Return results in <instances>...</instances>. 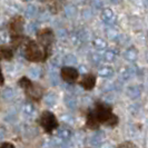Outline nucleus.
I'll return each mask as SVG.
<instances>
[{
  "mask_svg": "<svg viewBox=\"0 0 148 148\" xmlns=\"http://www.w3.org/2000/svg\"><path fill=\"white\" fill-rule=\"evenodd\" d=\"M50 82H51L52 86H57L59 84V77H58V74L52 71L50 73Z\"/></svg>",
  "mask_w": 148,
  "mask_h": 148,
  "instance_id": "nucleus-28",
  "label": "nucleus"
},
{
  "mask_svg": "<svg viewBox=\"0 0 148 148\" xmlns=\"http://www.w3.org/2000/svg\"><path fill=\"white\" fill-rule=\"evenodd\" d=\"M44 100H45V104L47 105V106L52 107V106L56 105L57 100H58V97H57V95H56L55 92H48V94L45 96Z\"/></svg>",
  "mask_w": 148,
  "mask_h": 148,
  "instance_id": "nucleus-18",
  "label": "nucleus"
},
{
  "mask_svg": "<svg viewBox=\"0 0 148 148\" xmlns=\"http://www.w3.org/2000/svg\"><path fill=\"white\" fill-rule=\"evenodd\" d=\"M136 74V68L134 66H129V67H124L123 69H120L119 71V77L121 80L124 82H127L129 80L130 78H133Z\"/></svg>",
  "mask_w": 148,
  "mask_h": 148,
  "instance_id": "nucleus-9",
  "label": "nucleus"
},
{
  "mask_svg": "<svg viewBox=\"0 0 148 148\" xmlns=\"http://www.w3.org/2000/svg\"><path fill=\"white\" fill-rule=\"evenodd\" d=\"M91 116L95 118L98 125L104 124L106 126L115 127L118 124V117L112 112L110 106L103 103H98L94 110L90 111Z\"/></svg>",
  "mask_w": 148,
  "mask_h": 148,
  "instance_id": "nucleus-1",
  "label": "nucleus"
},
{
  "mask_svg": "<svg viewBox=\"0 0 148 148\" xmlns=\"http://www.w3.org/2000/svg\"><path fill=\"white\" fill-rule=\"evenodd\" d=\"M21 110L25 116H27V117H32V116L35 115V112H36V108H35V106L31 104V103H28V101H27V103H25V104L22 105Z\"/></svg>",
  "mask_w": 148,
  "mask_h": 148,
  "instance_id": "nucleus-16",
  "label": "nucleus"
},
{
  "mask_svg": "<svg viewBox=\"0 0 148 148\" xmlns=\"http://www.w3.org/2000/svg\"><path fill=\"white\" fill-rule=\"evenodd\" d=\"M38 40H39L40 46L42 47V49L46 52V55L49 56L50 47H51L52 42L55 40V36H53V32L51 31V29L46 28V29H42L41 31H39L38 32Z\"/></svg>",
  "mask_w": 148,
  "mask_h": 148,
  "instance_id": "nucleus-4",
  "label": "nucleus"
},
{
  "mask_svg": "<svg viewBox=\"0 0 148 148\" xmlns=\"http://www.w3.org/2000/svg\"><path fill=\"white\" fill-rule=\"evenodd\" d=\"M92 44H94V47H95L96 49H98V50L105 49V48L107 47V44H106V41H105L104 39H101V38H96V39H94Z\"/></svg>",
  "mask_w": 148,
  "mask_h": 148,
  "instance_id": "nucleus-22",
  "label": "nucleus"
},
{
  "mask_svg": "<svg viewBox=\"0 0 148 148\" xmlns=\"http://www.w3.org/2000/svg\"><path fill=\"white\" fill-rule=\"evenodd\" d=\"M91 16H92V12H91L90 10H85V11L82 12V17H84V19H86V20L90 19Z\"/></svg>",
  "mask_w": 148,
  "mask_h": 148,
  "instance_id": "nucleus-33",
  "label": "nucleus"
},
{
  "mask_svg": "<svg viewBox=\"0 0 148 148\" xmlns=\"http://www.w3.org/2000/svg\"><path fill=\"white\" fill-rule=\"evenodd\" d=\"M19 6H16V5H12V6H10L9 7V10H11L10 12H14V14H17L18 11H19Z\"/></svg>",
  "mask_w": 148,
  "mask_h": 148,
  "instance_id": "nucleus-34",
  "label": "nucleus"
},
{
  "mask_svg": "<svg viewBox=\"0 0 148 148\" xmlns=\"http://www.w3.org/2000/svg\"><path fill=\"white\" fill-rule=\"evenodd\" d=\"M103 59V57L99 55V53H96V52H94V53H91L90 55V60H91V62L92 64H95V65H98L100 61Z\"/></svg>",
  "mask_w": 148,
  "mask_h": 148,
  "instance_id": "nucleus-27",
  "label": "nucleus"
},
{
  "mask_svg": "<svg viewBox=\"0 0 148 148\" xmlns=\"http://www.w3.org/2000/svg\"><path fill=\"white\" fill-rule=\"evenodd\" d=\"M10 29L16 35L21 34L23 31V20L21 17H17L15 19H12V21L10 22Z\"/></svg>",
  "mask_w": 148,
  "mask_h": 148,
  "instance_id": "nucleus-11",
  "label": "nucleus"
},
{
  "mask_svg": "<svg viewBox=\"0 0 148 148\" xmlns=\"http://www.w3.org/2000/svg\"><path fill=\"white\" fill-rule=\"evenodd\" d=\"M15 97V91L12 88H6L2 91V98L5 100H11Z\"/></svg>",
  "mask_w": 148,
  "mask_h": 148,
  "instance_id": "nucleus-24",
  "label": "nucleus"
},
{
  "mask_svg": "<svg viewBox=\"0 0 148 148\" xmlns=\"http://www.w3.org/2000/svg\"><path fill=\"white\" fill-rule=\"evenodd\" d=\"M61 120H64L65 123H67V124H70V125H73V124L75 123V118L71 116V115H69V114L64 115V116L61 117Z\"/></svg>",
  "mask_w": 148,
  "mask_h": 148,
  "instance_id": "nucleus-29",
  "label": "nucleus"
},
{
  "mask_svg": "<svg viewBox=\"0 0 148 148\" xmlns=\"http://www.w3.org/2000/svg\"><path fill=\"white\" fill-rule=\"evenodd\" d=\"M26 1H32V0H26Z\"/></svg>",
  "mask_w": 148,
  "mask_h": 148,
  "instance_id": "nucleus-39",
  "label": "nucleus"
},
{
  "mask_svg": "<svg viewBox=\"0 0 148 148\" xmlns=\"http://www.w3.org/2000/svg\"><path fill=\"white\" fill-rule=\"evenodd\" d=\"M96 85V76L92 74H87L85 75V77L82 78V80L80 82V86L86 90H91L94 89Z\"/></svg>",
  "mask_w": 148,
  "mask_h": 148,
  "instance_id": "nucleus-7",
  "label": "nucleus"
},
{
  "mask_svg": "<svg viewBox=\"0 0 148 148\" xmlns=\"http://www.w3.org/2000/svg\"><path fill=\"white\" fill-rule=\"evenodd\" d=\"M101 20L106 23V25H112L115 20H116V16L114 14V11L111 10L110 8H105L104 10L101 11Z\"/></svg>",
  "mask_w": 148,
  "mask_h": 148,
  "instance_id": "nucleus-10",
  "label": "nucleus"
},
{
  "mask_svg": "<svg viewBox=\"0 0 148 148\" xmlns=\"http://www.w3.org/2000/svg\"><path fill=\"white\" fill-rule=\"evenodd\" d=\"M5 136H6V130H5V128L0 127V140H1V139H3V138H5Z\"/></svg>",
  "mask_w": 148,
  "mask_h": 148,
  "instance_id": "nucleus-36",
  "label": "nucleus"
},
{
  "mask_svg": "<svg viewBox=\"0 0 148 148\" xmlns=\"http://www.w3.org/2000/svg\"><path fill=\"white\" fill-rule=\"evenodd\" d=\"M117 148H137V147H136V145L134 143H132V141H125V143L120 144Z\"/></svg>",
  "mask_w": 148,
  "mask_h": 148,
  "instance_id": "nucleus-30",
  "label": "nucleus"
},
{
  "mask_svg": "<svg viewBox=\"0 0 148 148\" xmlns=\"http://www.w3.org/2000/svg\"><path fill=\"white\" fill-rule=\"evenodd\" d=\"M65 104L69 109H75L77 107V99L73 94H67L65 96Z\"/></svg>",
  "mask_w": 148,
  "mask_h": 148,
  "instance_id": "nucleus-17",
  "label": "nucleus"
},
{
  "mask_svg": "<svg viewBox=\"0 0 148 148\" xmlns=\"http://www.w3.org/2000/svg\"><path fill=\"white\" fill-rule=\"evenodd\" d=\"M14 57V51L10 47L7 46H0V58L6 60H11Z\"/></svg>",
  "mask_w": 148,
  "mask_h": 148,
  "instance_id": "nucleus-15",
  "label": "nucleus"
},
{
  "mask_svg": "<svg viewBox=\"0 0 148 148\" xmlns=\"http://www.w3.org/2000/svg\"><path fill=\"white\" fill-rule=\"evenodd\" d=\"M25 91H26V94H27V96L31 98L32 100H40L41 98H42V92H44V89L41 86H39L38 84H34L32 82H29V85L26 87V88L23 89Z\"/></svg>",
  "mask_w": 148,
  "mask_h": 148,
  "instance_id": "nucleus-5",
  "label": "nucleus"
},
{
  "mask_svg": "<svg viewBox=\"0 0 148 148\" xmlns=\"http://www.w3.org/2000/svg\"><path fill=\"white\" fill-rule=\"evenodd\" d=\"M5 82V78H3V75H2V71H1V68H0V86H2Z\"/></svg>",
  "mask_w": 148,
  "mask_h": 148,
  "instance_id": "nucleus-37",
  "label": "nucleus"
},
{
  "mask_svg": "<svg viewBox=\"0 0 148 148\" xmlns=\"http://www.w3.org/2000/svg\"><path fill=\"white\" fill-rule=\"evenodd\" d=\"M116 51H114V50H107V51H105V53L103 55V58H104L106 61H108V62H111V61H114V60L116 59Z\"/></svg>",
  "mask_w": 148,
  "mask_h": 148,
  "instance_id": "nucleus-23",
  "label": "nucleus"
},
{
  "mask_svg": "<svg viewBox=\"0 0 148 148\" xmlns=\"http://www.w3.org/2000/svg\"><path fill=\"white\" fill-rule=\"evenodd\" d=\"M0 148H15V146H14L11 143H3Z\"/></svg>",
  "mask_w": 148,
  "mask_h": 148,
  "instance_id": "nucleus-35",
  "label": "nucleus"
},
{
  "mask_svg": "<svg viewBox=\"0 0 148 148\" xmlns=\"http://www.w3.org/2000/svg\"><path fill=\"white\" fill-rule=\"evenodd\" d=\"M8 40V34L6 30L3 29H0V41L2 42H6Z\"/></svg>",
  "mask_w": 148,
  "mask_h": 148,
  "instance_id": "nucleus-31",
  "label": "nucleus"
},
{
  "mask_svg": "<svg viewBox=\"0 0 148 148\" xmlns=\"http://www.w3.org/2000/svg\"><path fill=\"white\" fill-rule=\"evenodd\" d=\"M25 15L28 18H34L35 16L37 15V7L34 6V5H29L25 10Z\"/></svg>",
  "mask_w": 148,
  "mask_h": 148,
  "instance_id": "nucleus-21",
  "label": "nucleus"
},
{
  "mask_svg": "<svg viewBox=\"0 0 148 148\" xmlns=\"http://www.w3.org/2000/svg\"><path fill=\"white\" fill-rule=\"evenodd\" d=\"M98 74L100 77H103V78H110L114 76V69L111 68V67H101L99 70H98Z\"/></svg>",
  "mask_w": 148,
  "mask_h": 148,
  "instance_id": "nucleus-19",
  "label": "nucleus"
},
{
  "mask_svg": "<svg viewBox=\"0 0 148 148\" xmlns=\"http://www.w3.org/2000/svg\"><path fill=\"white\" fill-rule=\"evenodd\" d=\"M64 64L67 65V67H70V65L77 64V58H76V56L71 55V53L65 56V58H64Z\"/></svg>",
  "mask_w": 148,
  "mask_h": 148,
  "instance_id": "nucleus-25",
  "label": "nucleus"
},
{
  "mask_svg": "<svg viewBox=\"0 0 148 148\" xmlns=\"http://www.w3.org/2000/svg\"><path fill=\"white\" fill-rule=\"evenodd\" d=\"M76 14H77V7L75 5L69 3V5H67L66 7H65V15H66L67 18L71 19V18H74L75 16H76Z\"/></svg>",
  "mask_w": 148,
  "mask_h": 148,
  "instance_id": "nucleus-20",
  "label": "nucleus"
},
{
  "mask_svg": "<svg viewBox=\"0 0 148 148\" xmlns=\"http://www.w3.org/2000/svg\"><path fill=\"white\" fill-rule=\"evenodd\" d=\"M29 76H31L34 79H38L41 76V69L38 67H34L29 69Z\"/></svg>",
  "mask_w": 148,
  "mask_h": 148,
  "instance_id": "nucleus-26",
  "label": "nucleus"
},
{
  "mask_svg": "<svg viewBox=\"0 0 148 148\" xmlns=\"http://www.w3.org/2000/svg\"><path fill=\"white\" fill-rule=\"evenodd\" d=\"M25 58L32 62H41L47 59V55L42 47L40 45H38L34 40H29L27 45L25 46Z\"/></svg>",
  "mask_w": 148,
  "mask_h": 148,
  "instance_id": "nucleus-2",
  "label": "nucleus"
},
{
  "mask_svg": "<svg viewBox=\"0 0 148 148\" xmlns=\"http://www.w3.org/2000/svg\"><path fill=\"white\" fill-rule=\"evenodd\" d=\"M27 31L28 32H36L37 31V23H34V22H31L29 26L27 27Z\"/></svg>",
  "mask_w": 148,
  "mask_h": 148,
  "instance_id": "nucleus-32",
  "label": "nucleus"
},
{
  "mask_svg": "<svg viewBox=\"0 0 148 148\" xmlns=\"http://www.w3.org/2000/svg\"><path fill=\"white\" fill-rule=\"evenodd\" d=\"M111 3H114V5H118V3H120L121 2V0H110Z\"/></svg>",
  "mask_w": 148,
  "mask_h": 148,
  "instance_id": "nucleus-38",
  "label": "nucleus"
},
{
  "mask_svg": "<svg viewBox=\"0 0 148 148\" xmlns=\"http://www.w3.org/2000/svg\"><path fill=\"white\" fill-rule=\"evenodd\" d=\"M39 125L42 127V129L46 133L50 134L56 128H58V120L51 111L45 110L41 112L39 117Z\"/></svg>",
  "mask_w": 148,
  "mask_h": 148,
  "instance_id": "nucleus-3",
  "label": "nucleus"
},
{
  "mask_svg": "<svg viewBox=\"0 0 148 148\" xmlns=\"http://www.w3.org/2000/svg\"><path fill=\"white\" fill-rule=\"evenodd\" d=\"M60 75H61V78L66 82L73 84V82H75L78 79V77H79V71H78V69H76L74 67L66 66L61 68Z\"/></svg>",
  "mask_w": 148,
  "mask_h": 148,
  "instance_id": "nucleus-6",
  "label": "nucleus"
},
{
  "mask_svg": "<svg viewBox=\"0 0 148 148\" xmlns=\"http://www.w3.org/2000/svg\"><path fill=\"white\" fill-rule=\"evenodd\" d=\"M56 138L58 139L61 143H66L68 141L70 138H71V130L69 128H66V127H62V128H59L57 130V135H56Z\"/></svg>",
  "mask_w": 148,
  "mask_h": 148,
  "instance_id": "nucleus-12",
  "label": "nucleus"
},
{
  "mask_svg": "<svg viewBox=\"0 0 148 148\" xmlns=\"http://www.w3.org/2000/svg\"><path fill=\"white\" fill-rule=\"evenodd\" d=\"M127 96L132 99H137L141 96V87L139 85H133L127 88Z\"/></svg>",
  "mask_w": 148,
  "mask_h": 148,
  "instance_id": "nucleus-13",
  "label": "nucleus"
},
{
  "mask_svg": "<svg viewBox=\"0 0 148 148\" xmlns=\"http://www.w3.org/2000/svg\"><path fill=\"white\" fill-rule=\"evenodd\" d=\"M105 137H106L105 132H103V130H97L96 133L90 137L89 143L94 147H100L103 145V143L105 141Z\"/></svg>",
  "mask_w": 148,
  "mask_h": 148,
  "instance_id": "nucleus-8",
  "label": "nucleus"
},
{
  "mask_svg": "<svg viewBox=\"0 0 148 148\" xmlns=\"http://www.w3.org/2000/svg\"><path fill=\"white\" fill-rule=\"evenodd\" d=\"M124 58L129 61V62H135L136 60L138 59V50L135 47H130L128 48L126 51L124 52Z\"/></svg>",
  "mask_w": 148,
  "mask_h": 148,
  "instance_id": "nucleus-14",
  "label": "nucleus"
}]
</instances>
